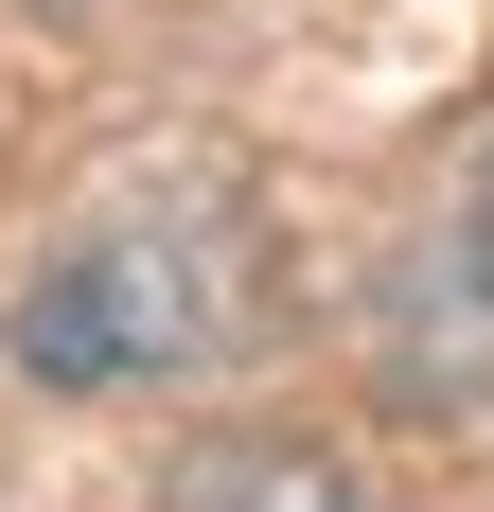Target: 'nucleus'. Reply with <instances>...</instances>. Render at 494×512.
Here are the masks:
<instances>
[{
  "mask_svg": "<svg viewBox=\"0 0 494 512\" xmlns=\"http://www.w3.org/2000/svg\"><path fill=\"white\" fill-rule=\"evenodd\" d=\"M230 336V230L212 212H124L89 248H53V283L18 301V371L53 389H124V371H177Z\"/></svg>",
  "mask_w": 494,
  "mask_h": 512,
  "instance_id": "obj_1",
  "label": "nucleus"
},
{
  "mask_svg": "<svg viewBox=\"0 0 494 512\" xmlns=\"http://www.w3.org/2000/svg\"><path fill=\"white\" fill-rule=\"evenodd\" d=\"M177 512H371L336 460H300V442H212L195 477H177Z\"/></svg>",
  "mask_w": 494,
  "mask_h": 512,
  "instance_id": "obj_2",
  "label": "nucleus"
},
{
  "mask_svg": "<svg viewBox=\"0 0 494 512\" xmlns=\"http://www.w3.org/2000/svg\"><path fill=\"white\" fill-rule=\"evenodd\" d=\"M477 265H494V159H477Z\"/></svg>",
  "mask_w": 494,
  "mask_h": 512,
  "instance_id": "obj_3",
  "label": "nucleus"
}]
</instances>
